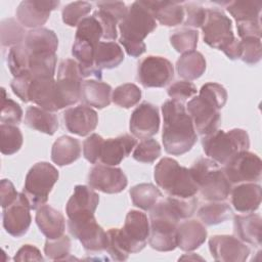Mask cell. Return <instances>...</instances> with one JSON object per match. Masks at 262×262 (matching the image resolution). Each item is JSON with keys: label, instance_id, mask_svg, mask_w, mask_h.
Listing matches in <instances>:
<instances>
[{"label": "cell", "instance_id": "1", "mask_svg": "<svg viewBox=\"0 0 262 262\" xmlns=\"http://www.w3.org/2000/svg\"><path fill=\"white\" fill-rule=\"evenodd\" d=\"M162 140L167 154L181 156L195 144L198 135L192 120L182 102L170 99L162 105Z\"/></svg>", "mask_w": 262, "mask_h": 262}, {"label": "cell", "instance_id": "2", "mask_svg": "<svg viewBox=\"0 0 262 262\" xmlns=\"http://www.w3.org/2000/svg\"><path fill=\"white\" fill-rule=\"evenodd\" d=\"M156 28L157 23L150 11L141 1H134L128 8L126 16L119 24L121 33L119 42L123 45L128 55L138 57L146 49L143 40Z\"/></svg>", "mask_w": 262, "mask_h": 262}, {"label": "cell", "instance_id": "3", "mask_svg": "<svg viewBox=\"0 0 262 262\" xmlns=\"http://www.w3.org/2000/svg\"><path fill=\"white\" fill-rule=\"evenodd\" d=\"M181 220L170 196L160 200L149 210V246L159 252L173 251L177 247L176 231Z\"/></svg>", "mask_w": 262, "mask_h": 262}, {"label": "cell", "instance_id": "4", "mask_svg": "<svg viewBox=\"0 0 262 262\" xmlns=\"http://www.w3.org/2000/svg\"><path fill=\"white\" fill-rule=\"evenodd\" d=\"M204 42L219 49L231 60L241 58L239 41L234 37L231 19L220 9H206V18L201 27Z\"/></svg>", "mask_w": 262, "mask_h": 262}, {"label": "cell", "instance_id": "5", "mask_svg": "<svg viewBox=\"0 0 262 262\" xmlns=\"http://www.w3.org/2000/svg\"><path fill=\"white\" fill-rule=\"evenodd\" d=\"M156 183L169 196L191 198L199 191V186L190 169L180 166L172 158H163L155 167Z\"/></svg>", "mask_w": 262, "mask_h": 262}, {"label": "cell", "instance_id": "6", "mask_svg": "<svg viewBox=\"0 0 262 262\" xmlns=\"http://www.w3.org/2000/svg\"><path fill=\"white\" fill-rule=\"evenodd\" d=\"M189 169L205 201H224L229 196L231 183L219 164L209 158H201Z\"/></svg>", "mask_w": 262, "mask_h": 262}, {"label": "cell", "instance_id": "7", "mask_svg": "<svg viewBox=\"0 0 262 262\" xmlns=\"http://www.w3.org/2000/svg\"><path fill=\"white\" fill-rule=\"evenodd\" d=\"M202 145L209 159L224 165L237 152L248 150L250 139L247 131L243 129L235 128L228 131L217 129L203 136Z\"/></svg>", "mask_w": 262, "mask_h": 262}, {"label": "cell", "instance_id": "8", "mask_svg": "<svg viewBox=\"0 0 262 262\" xmlns=\"http://www.w3.org/2000/svg\"><path fill=\"white\" fill-rule=\"evenodd\" d=\"M57 169L47 163H36L28 172L23 193L26 195L31 210H38L48 201L53 185L58 180Z\"/></svg>", "mask_w": 262, "mask_h": 262}, {"label": "cell", "instance_id": "9", "mask_svg": "<svg viewBox=\"0 0 262 262\" xmlns=\"http://www.w3.org/2000/svg\"><path fill=\"white\" fill-rule=\"evenodd\" d=\"M83 77L78 62L67 58L60 61L55 80V92L58 110L71 106L80 100Z\"/></svg>", "mask_w": 262, "mask_h": 262}, {"label": "cell", "instance_id": "10", "mask_svg": "<svg viewBox=\"0 0 262 262\" xmlns=\"http://www.w3.org/2000/svg\"><path fill=\"white\" fill-rule=\"evenodd\" d=\"M222 169L231 184L258 182L261 179L262 162L256 154L243 150L234 155Z\"/></svg>", "mask_w": 262, "mask_h": 262}, {"label": "cell", "instance_id": "11", "mask_svg": "<svg viewBox=\"0 0 262 262\" xmlns=\"http://www.w3.org/2000/svg\"><path fill=\"white\" fill-rule=\"evenodd\" d=\"M174 77L172 63L165 57L148 55L137 68V79L145 88H161L168 85Z\"/></svg>", "mask_w": 262, "mask_h": 262}, {"label": "cell", "instance_id": "12", "mask_svg": "<svg viewBox=\"0 0 262 262\" xmlns=\"http://www.w3.org/2000/svg\"><path fill=\"white\" fill-rule=\"evenodd\" d=\"M121 238L128 252L138 253L144 249L149 236V221L145 213L131 210L127 213L123 228H119Z\"/></svg>", "mask_w": 262, "mask_h": 262}, {"label": "cell", "instance_id": "13", "mask_svg": "<svg viewBox=\"0 0 262 262\" xmlns=\"http://www.w3.org/2000/svg\"><path fill=\"white\" fill-rule=\"evenodd\" d=\"M70 233L80 241L83 248L89 253L105 251L106 231L96 222L95 217L68 221Z\"/></svg>", "mask_w": 262, "mask_h": 262}, {"label": "cell", "instance_id": "14", "mask_svg": "<svg viewBox=\"0 0 262 262\" xmlns=\"http://www.w3.org/2000/svg\"><path fill=\"white\" fill-rule=\"evenodd\" d=\"M186 112L200 135L206 136L218 129L221 121L219 108L207 98L201 95L194 96L187 102Z\"/></svg>", "mask_w": 262, "mask_h": 262}, {"label": "cell", "instance_id": "15", "mask_svg": "<svg viewBox=\"0 0 262 262\" xmlns=\"http://www.w3.org/2000/svg\"><path fill=\"white\" fill-rule=\"evenodd\" d=\"M88 184L104 193H119L126 188L128 180L121 168L96 165L89 172Z\"/></svg>", "mask_w": 262, "mask_h": 262}, {"label": "cell", "instance_id": "16", "mask_svg": "<svg viewBox=\"0 0 262 262\" xmlns=\"http://www.w3.org/2000/svg\"><path fill=\"white\" fill-rule=\"evenodd\" d=\"M209 249L215 261L244 262L250 255L246 243L232 235H214L209 239Z\"/></svg>", "mask_w": 262, "mask_h": 262}, {"label": "cell", "instance_id": "17", "mask_svg": "<svg viewBox=\"0 0 262 262\" xmlns=\"http://www.w3.org/2000/svg\"><path fill=\"white\" fill-rule=\"evenodd\" d=\"M30 211L31 207L26 195L23 192L18 193L17 199L3 209V227L6 232L14 237L25 235L32 221Z\"/></svg>", "mask_w": 262, "mask_h": 262}, {"label": "cell", "instance_id": "18", "mask_svg": "<svg viewBox=\"0 0 262 262\" xmlns=\"http://www.w3.org/2000/svg\"><path fill=\"white\" fill-rule=\"evenodd\" d=\"M129 128L132 135L140 139L150 138L157 134L160 128L158 107L147 101L140 103L131 115Z\"/></svg>", "mask_w": 262, "mask_h": 262}, {"label": "cell", "instance_id": "19", "mask_svg": "<svg viewBox=\"0 0 262 262\" xmlns=\"http://www.w3.org/2000/svg\"><path fill=\"white\" fill-rule=\"evenodd\" d=\"M58 5L59 1L25 0L16 8V17L18 23L25 28H42L48 20L50 12L56 9Z\"/></svg>", "mask_w": 262, "mask_h": 262}, {"label": "cell", "instance_id": "20", "mask_svg": "<svg viewBox=\"0 0 262 262\" xmlns=\"http://www.w3.org/2000/svg\"><path fill=\"white\" fill-rule=\"evenodd\" d=\"M99 203V195L92 187L76 185L74 193L66 206V212L70 220H79L94 216Z\"/></svg>", "mask_w": 262, "mask_h": 262}, {"label": "cell", "instance_id": "21", "mask_svg": "<svg viewBox=\"0 0 262 262\" xmlns=\"http://www.w3.org/2000/svg\"><path fill=\"white\" fill-rule=\"evenodd\" d=\"M62 118L68 131L79 136L88 135L95 130L98 124L97 113L85 104L66 110Z\"/></svg>", "mask_w": 262, "mask_h": 262}, {"label": "cell", "instance_id": "22", "mask_svg": "<svg viewBox=\"0 0 262 262\" xmlns=\"http://www.w3.org/2000/svg\"><path fill=\"white\" fill-rule=\"evenodd\" d=\"M29 100L48 112L53 113L59 111L56 100L54 78H33L29 88Z\"/></svg>", "mask_w": 262, "mask_h": 262}, {"label": "cell", "instance_id": "23", "mask_svg": "<svg viewBox=\"0 0 262 262\" xmlns=\"http://www.w3.org/2000/svg\"><path fill=\"white\" fill-rule=\"evenodd\" d=\"M229 194L231 205L239 213H253L260 207L262 190L255 182L238 183L231 188Z\"/></svg>", "mask_w": 262, "mask_h": 262}, {"label": "cell", "instance_id": "24", "mask_svg": "<svg viewBox=\"0 0 262 262\" xmlns=\"http://www.w3.org/2000/svg\"><path fill=\"white\" fill-rule=\"evenodd\" d=\"M137 141L134 136L123 134L116 138H108L103 141L99 161L103 165L117 166L125 158H127L131 150L135 147Z\"/></svg>", "mask_w": 262, "mask_h": 262}, {"label": "cell", "instance_id": "25", "mask_svg": "<svg viewBox=\"0 0 262 262\" xmlns=\"http://www.w3.org/2000/svg\"><path fill=\"white\" fill-rule=\"evenodd\" d=\"M141 3L150 11L155 19L163 26L175 27L184 20L183 3L158 0H141Z\"/></svg>", "mask_w": 262, "mask_h": 262}, {"label": "cell", "instance_id": "26", "mask_svg": "<svg viewBox=\"0 0 262 262\" xmlns=\"http://www.w3.org/2000/svg\"><path fill=\"white\" fill-rule=\"evenodd\" d=\"M176 237L177 247L182 251H194L205 243L207 229L205 225L198 220H186L178 224Z\"/></svg>", "mask_w": 262, "mask_h": 262}, {"label": "cell", "instance_id": "27", "mask_svg": "<svg viewBox=\"0 0 262 262\" xmlns=\"http://www.w3.org/2000/svg\"><path fill=\"white\" fill-rule=\"evenodd\" d=\"M234 234L244 243L261 246L262 239V223L261 217L258 214L246 213L245 215H235L233 217Z\"/></svg>", "mask_w": 262, "mask_h": 262}, {"label": "cell", "instance_id": "28", "mask_svg": "<svg viewBox=\"0 0 262 262\" xmlns=\"http://www.w3.org/2000/svg\"><path fill=\"white\" fill-rule=\"evenodd\" d=\"M36 223L39 230L48 239L60 237L66 229L63 215L49 205H43L37 210Z\"/></svg>", "mask_w": 262, "mask_h": 262}, {"label": "cell", "instance_id": "29", "mask_svg": "<svg viewBox=\"0 0 262 262\" xmlns=\"http://www.w3.org/2000/svg\"><path fill=\"white\" fill-rule=\"evenodd\" d=\"M80 100L87 106H94L96 108L106 107L112 100V87L100 80L83 81Z\"/></svg>", "mask_w": 262, "mask_h": 262}, {"label": "cell", "instance_id": "30", "mask_svg": "<svg viewBox=\"0 0 262 262\" xmlns=\"http://www.w3.org/2000/svg\"><path fill=\"white\" fill-rule=\"evenodd\" d=\"M24 44L30 54L56 53L58 47V38L52 30L38 28L27 33Z\"/></svg>", "mask_w": 262, "mask_h": 262}, {"label": "cell", "instance_id": "31", "mask_svg": "<svg viewBox=\"0 0 262 262\" xmlns=\"http://www.w3.org/2000/svg\"><path fill=\"white\" fill-rule=\"evenodd\" d=\"M81 156L80 141L71 136H60L51 148V160L58 166L70 165L77 161Z\"/></svg>", "mask_w": 262, "mask_h": 262}, {"label": "cell", "instance_id": "32", "mask_svg": "<svg viewBox=\"0 0 262 262\" xmlns=\"http://www.w3.org/2000/svg\"><path fill=\"white\" fill-rule=\"evenodd\" d=\"M124 60V52L120 45L114 41H100L94 52V66L97 71L117 68Z\"/></svg>", "mask_w": 262, "mask_h": 262}, {"label": "cell", "instance_id": "33", "mask_svg": "<svg viewBox=\"0 0 262 262\" xmlns=\"http://www.w3.org/2000/svg\"><path fill=\"white\" fill-rule=\"evenodd\" d=\"M25 124L31 129L48 135H53L58 128L56 115L38 106H29L27 108Z\"/></svg>", "mask_w": 262, "mask_h": 262}, {"label": "cell", "instance_id": "34", "mask_svg": "<svg viewBox=\"0 0 262 262\" xmlns=\"http://www.w3.org/2000/svg\"><path fill=\"white\" fill-rule=\"evenodd\" d=\"M176 70L182 79L192 81L199 79L206 71V59L199 51H190L181 54L177 59Z\"/></svg>", "mask_w": 262, "mask_h": 262}, {"label": "cell", "instance_id": "35", "mask_svg": "<svg viewBox=\"0 0 262 262\" xmlns=\"http://www.w3.org/2000/svg\"><path fill=\"white\" fill-rule=\"evenodd\" d=\"M129 193L133 205L144 211H149L163 196L161 190L152 183L134 185Z\"/></svg>", "mask_w": 262, "mask_h": 262}, {"label": "cell", "instance_id": "36", "mask_svg": "<svg viewBox=\"0 0 262 262\" xmlns=\"http://www.w3.org/2000/svg\"><path fill=\"white\" fill-rule=\"evenodd\" d=\"M231 213V208L227 203L223 201H215L202 206L198 211V217L203 224L212 226L229 219Z\"/></svg>", "mask_w": 262, "mask_h": 262}, {"label": "cell", "instance_id": "37", "mask_svg": "<svg viewBox=\"0 0 262 262\" xmlns=\"http://www.w3.org/2000/svg\"><path fill=\"white\" fill-rule=\"evenodd\" d=\"M262 3L260 1L237 0L229 1L226 9L233 16L236 23L246 20H259Z\"/></svg>", "mask_w": 262, "mask_h": 262}, {"label": "cell", "instance_id": "38", "mask_svg": "<svg viewBox=\"0 0 262 262\" xmlns=\"http://www.w3.org/2000/svg\"><path fill=\"white\" fill-rule=\"evenodd\" d=\"M56 61H57L56 53L30 54L29 72L33 78H40V77L54 78Z\"/></svg>", "mask_w": 262, "mask_h": 262}, {"label": "cell", "instance_id": "39", "mask_svg": "<svg viewBox=\"0 0 262 262\" xmlns=\"http://www.w3.org/2000/svg\"><path fill=\"white\" fill-rule=\"evenodd\" d=\"M1 152L6 156H10L18 151L23 145V134L15 125L1 124Z\"/></svg>", "mask_w": 262, "mask_h": 262}, {"label": "cell", "instance_id": "40", "mask_svg": "<svg viewBox=\"0 0 262 262\" xmlns=\"http://www.w3.org/2000/svg\"><path fill=\"white\" fill-rule=\"evenodd\" d=\"M141 99V90L132 83L118 86L112 93V100L120 107L130 108L136 105Z\"/></svg>", "mask_w": 262, "mask_h": 262}, {"label": "cell", "instance_id": "41", "mask_svg": "<svg viewBox=\"0 0 262 262\" xmlns=\"http://www.w3.org/2000/svg\"><path fill=\"white\" fill-rule=\"evenodd\" d=\"M30 52L25 44L10 47L7 54V66L13 77H17L29 71Z\"/></svg>", "mask_w": 262, "mask_h": 262}, {"label": "cell", "instance_id": "42", "mask_svg": "<svg viewBox=\"0 0 262 262\" xmlns=\"http://www.w3.org/2000/svg\"><path fill=\"white\" fill-rule=\"evenodd\" d=\"M198 31L187 28L177 30L170 36L171 45L177 52L182 54L193 51L198 46Z\"/></svg>", "mask_w": 262, "mask_h": 262}, {"label": "cell", "instance_id": "43", "mask_svg": "<svg viewBox=\"0 0 262 262\" xmlns=\"http://www.w3.org/2000/svg\"><path fill=\"white\" fill-rule=\"evenodd\" d=\"M1 44L5 46H15L25 41L27 34L20 24L13 18H6L1 20Z\"/></svg>", "mask_w": 262, "mask_h": 262}, {"label": "cell", "instance_id": "44", "mask_svg": "<svg viewBox=\"0 0 262 262\" xmlns=\"http://www.w3.org/2000/svg\"><path fill=\"white\" fill-rule=\"evenodd\" d=\"M103 31L99 21L93 16L84 17L77 26V31L75 38H80L86 40L94 45H97L102 38Z\"/></svg>", "mask_w": 262, "mask_h": 262}, {"label": "cell", "instance_id": "45", "mask_svg": "<svg viewBox=\"0 0 262 262\" xmlns=\"http://www.w3.org/2000/svg\"><path fill=\"white\" fill-rule=\"evenodd\" d=\"M92 5L86 1H75L66 5L61 11L62 20L70 27H76L91 11Z\"/></svg>", "mask_w": 262, "mask_h": 262}, {"label": "cell", "instance_id": "46", "mask_svg": "<svg viewBox=\"0 0 262 262\" xmlns=\"http://www.w3.org/2000/svg\"><path fill=\"white\" fill-rule=\"evenodd\" d=\"M161 156V145L152 138L141 140L134 148L132 157L140 163H154Z\"/></svg>", "mask_w": 262, "mask_h": 262}, {"label": "cell", "instance_id": "47", "mask_svg": "<svg viewBox=\"0 0 262 262\" xmlns=\"http://www.w3.org/2000/svg\"><path fill=\"white\" fill-rule=\"evenodd\" d=\"M71 251V239L67 235H61L60 237L54 239H46L44 246V253L46 257L50 260L61 261L67 260L70 256Z\"/></svg>", "mask_w": 262, "mask_h": 262}, {"label": "cell", "instance_id": "48", "mask_svg": "<svg viewBox=\"0 0 262 262\" xmlns=\"http://www.w3.org/2000/svg\"><path fill=\"white\" fill-rule=\"evenodd\" d=\"M105 251L113 260L125 261L128 259L130 253L127 251L119 228H111L106 231V248Z\"/></svg>", "mask_w": 262, "mask_h": 262}, {"label": "cell", "instance_id": "49", "mask_svg": "<svg viewBox=\"0 0 262 262\" xmlns=\"http://www.w3.org/2000/svg\"><path fill=\"white\" fill-rule=\"evenodd\" d=\"M23 118V110L20 105L6 96V91L2 88V103L0 121L2 124L17 125L20 123Z\"/></svg>", "mask_w": 262, "mask_h": 262}, {"label": "cell", "instance_id": "50", "mask_svg": "<svg viewBox=\"0 0 262 262\" xmlns=\"http://www.w3.org/2000/svg\"><path fill=\"white\" fill-rule=\"evenodd\" d=\"M241 59L248 64H255L262 57L261 40L257 37H246L239 41Z\"/></svg>", "mask_w": 262, "mask_h": 262}, {"label": "cell", "instance_id": "51", "mask_svg": "<svg viewBox=\"0 0 262 262\" xmlns=\"http://www.w3.org/2000/svg\"><path fill=\"white\" fill-rule=\"evenodd\" d=\"M199 95L213 102L219 110H221L227 101L226 89L222 85L214 82H209L203 85Z\"/></svg>", "mask_w": 262, "mask_h": 262}, {"label": "cell", "instance_id": "52", "mask_svg": "<svg viewBox=\"0 0 262 262\" xmlns=\"http://www.w3.org/2000/svg\"><path fill=\"white\" fill-rule=\"evenodd\" d=\"M93 16L101 25V28L103 31L102 39H104L105 41L106 40H108V41L116 40L118 37L117 25L120 24V21L111 13H108L102 9H98V8H97V10H95L93 12Z\"/></svg>", "mask_w": 262, "mask_h": 262}, {"label": "cell", "instance_id": "53", "mask_svg": "<svg viewBox=\"0 0 262 262\" xmlns=\"http://www.w3.org/2000/svg\"><path fill=\"white\" fill-rule=\"evenodd\" d=\"M167 92L171 99L183 103L185 100L196 94V87L190 81L181 80L170 85Z\"/></svg>", "mask_w": 262, "mask_h": 262}, {"label": "cell", "instance_id": "54", "mask_svg": "<svg viewBox=\"0 0 262 262\" xmlns=\"http://www.w3.org/2000/svg\"><path fill=\"white\" fill-rule=\"evenodd\" d=\"M103 141L104 139L96 133L91 134L84 140L83 156L89 163L96 164L99 161Z\"/></svg>", "mask_w": 262, "mask_h": 262}, {"label": "cell", "instance_id": "55", "mask_svg": "<svg viewBox=\"0 0 262 262\" xmlns=\"http://www.w3.org/2000/svg\"><path fill=\"white\" fill-rule=\"evenodd\" d=\"M184 8V25L193 27V28H201L206 18V9L193 2H186L183 3Z\"/></svg>", "mask_w": 262, "mask_h": 262}, {"label": "cell", "instance_id": "56", "mask_svg": "<svg viewBox=\"0 0 262 262\" xmlns=\"http://www.w3.org/2000/svg\"><path fill=\"white\" fill-rule=\"evenodd\" d=\"M33 80L32 75L30 74V72H26L17 77H13L11 83H10V87L13 91V93L18 96V98H20V100H23L24 102H29V88H30V84Z\"/></svg>", "mask_w": 262, "mask_h": 262}, {"label": "cell", "instance_id": "57", "mask_svg": "<svg viewBox=\"0 0 262 262\" xmlns=\"http://www.w3.org/2000/svg\"><path fill=\"white\" fill-rule=\"evenodd\" d=\"M98 9H102L112 15H114L119 21H121L127 14L128 8L122 1H99L96 3Z\"/></svg>", "mask_w": 262, "mask_h": 262}, {"label": "cell", "instance_id": "58", "mask_svg": "<svg viewBox=\"0 0 262 262\" xmlns=\"http://www.w3.org/2000/svg\"><path fill=\"white\" fill-rule=\"evenodd\" d=\"M237 35L241 39L246 37L261 38V23L259 20H246L236 23Z\"/></svg>", "mask_w": 262, "mask_h": 262}, {"label": "cell", "instance_id": "59", "mask_svg": "<svg viewBox=\"0 0 262 262\" xmlns=\"http://www.w3.org/2000/svg\"><path fill=\"white\" fill-rule=\"evenodd\" d=\"M18 196V192L15 190L14 185L8 179H2L0 183V199L1 207L4 209L11 205Z\"/></svg>", "mask_w": 262, "mask_h": 262}, {"label": "cell", "instance_id": "60", "mask_svg": "<svg viewBox=\"0 0 262 262\" xmlns=\"http://www.w3.org/2000/svg\"><path fill=\"white\" fill-rule=\"evenodd\" d=\"M14 261H43V257L35 246L24 245L15 254Z\"/></svg>", "mask_w": 262, "mask_h": 262}]
</instances>
